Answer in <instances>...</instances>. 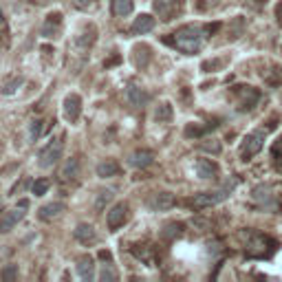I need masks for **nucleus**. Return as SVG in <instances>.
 Returning <instances> with one entry per match:
<instances>
[{
	"mask_svg": "<svg viewBox=\"0 0 282 282\" xmlns=\"http://www.w3.org/2000/svg\"><path fill=\"white\" fill-rule=\"evenodd\" d=\"M152 29H154V18L150 16V14H141V16L133 22V27H130V33L143 35V33H150Z\"/></svg>",
	"mask_w": 282,
	"mask_h": 282,
	"instance_id": "obj_15",
	"label": "nucleus"
},
{
	"mask_svg": "<svg viewBox=\"0 0 282 282\" xmlns=\"http://www.w3.org/2000/svg\"><path fill=\"white\" fill-rule=\"evenodd\" d=\"M73 5L77 9H86V7H91V5H95V0H73Z\"/></svg>",
	"mask_w": 282,
	"mask_h": 282,
	"instance_id": "obj_35",
	"label": "nucleus"
},
{
	"mask_svg": "<svg viewBox=\"0 0 282 282\" xmlns=\"http://www.w3.org/2000/svg\"><path fill=\"white\" fill-rule=\"evenodd\" d=\"M73 236H75V241H80L82 245H88V243H95L97 234H95V227H93V225L82 223V225H77V227H75Z\"/></svg>",
	"mask_w": 282,
	"mask_h": 282,
	"instance_id": "obj_17",
	"label": "nucleus"
},
{
	"mask_svg": "<svg viewBox=\"0 0 282 282\" xmlns=\"http://www.w3.org/2000/svg\"><path fill=\"white\" fill-rule=\"evenodd\" d=\"M234 185H236V179H232V181H227L223 188L214 190V192H203V194H196L194 199L190 201L192 207L196 209H203V207H212V205H218V203H223L227 196H230V192L234 190Z\"/></svg>",
	"mask_w": 282,
	"mask_h": 282,
	"instance_id": "obj_2",
	"label": "nucleus"
},
{
	"mask_svg": "<svg viewBox=\"0 0 282 282\" xmlns=\"http://www.w3.org/2000/svg\"><path fill=\"white\" fill-rule=\"evenodd\" d=\"M218 29V25H209V27H194V25H188V27H181L177 33H172V40H165L170 44H175L179 51L183 53H196L203 46V40L207 38L205 33H212Z\"/></svg>",
	"mask_w": 282,
	"mask_h": 282,
	"instance_id": "obj_1",
	"label": "nucleus"
},
{
	"mask_svg": "<svg viewBox=\"0 0 282 282\" xmlns=\"http://www.w3.org/2000/svg\"><path fill=\"white\" fill-rule=\"evenodd\" d=\"M99 280H117L115 269H110V267L104 265V269H101V273H99Z\"/></svg>",
	"mask_w": 282,
	"mask_h": 282,
	"instance_id": "obj_34",
	"label": "nucleus"
},
{
	"mask_svg": "<svg viewBox=\"0 0 282 282\" xmlns=\"http://www.w3.org/2000/svg\"><path fill=\"white\" fill-rule=\"evenodd\" d=\"M22 86V77H11L9 82H5V86H3V93L5 95H14L18 88Z\"/></svg>",
	"mask_w": 282,
	"mask_h": 282,
	"instance_id": "obj_31",
	"label": "nucleus"
},
{
	"mask_svg": "<svg viewBox=\"0 0 282 282\" xmlns=\"http://www.w3.org/2000/svg\"><path fill=\"white\" fill-rule=\"evenodd\" d=\"M154 163V152L152 150H135L133 154H130V165L133 167H148Z\"/></svg>",
	"mask_w": 282,
	"mask_h": 282,
	"instance_id": "obj_14",
	"label": "nucleus"
},
{
	"mask_svg": "<svg viewBox=\"0 0 282 282\" xmlns=\"http://www.w3.org/2000/svg\"><path fill=\"white\" fill-rule=\"evenodd\" d=\"M110 201H112V190H104V192H99L97 203H95V209H97V212H101V209H104Z\"/></svg>",
	"mask_w": 282,
	"mask_h": 282,
	"instance_id": "obj_30",
	"label": "nucleus"
},
{
	"mask_svg": "<svg viewBox=\"0 0 282 282\" xmlns=\"http://www.w3.org/2000/svg\"><path fill=\"white\" fill-rule=\"evenodd\" d=\"M175 203H177V199L170 192H154L148 199V207L152 209V212H165V209L175 207Z\"/></svg>",
	"mask_w": 282,
	"mask_h": 282,
	"instance_id": "obj_8",
	"label": "nucleus"
},
{
	"mask_svg": "<svg viewBox=\"0 0 282 282\" xmlns=\"http://www.w3.org/2000/svg\"><path fill=\"white\" fill-rule=\"evenodd\" d=\"M133 0H112V14L115 16H128V14H133Z\"/></svg>",
	"mask_w": 282,
	"mask_h": 282,
	"instance_id": "obj_25",
	"label": "nucleus"
},
{
	"mask_svg": "<svg viewBox=\"0 0 282 282\" xmlns=\"http://www.w3.org/2000/svg\"><path fill=\"white\" fill-rule=\"evenodd\" d=\"M181 232H183V225L181 223H170V225H165V230H163V238L172 241V238L181 236Z\"/></svg>",
	"mask_w": 282,
	"mask_h": 282,
	"instance_id": "obj_28",
	"label": "nucleus"
},
{
	"mask_svg": "<svg viewBox=\"0 0 282 282\" xmlns=\"http://www.w3.org/2000/svg\"><path fill=\"white\" fill-rule=\"evenodd\" d=\"M273 247H275L273 241H269V238L262 236V234H256L254 241L247 243V256H251V258H267L273 251Z\"/></svg>",
	"mask_w": 282,
	"mask_h": 282,
	"instance_id": "obj_5",
	"label": "nucleus"
},
{
	"mask_svg": "<svg viewBox=\"0 0 282 282\" xmlns=\"http://www.w3.org/2000/svg\"><path fill=\"white\" fill-rule=\"evenodd\" d=\"M99 258H101V260H110V251H99Z\"/></svg>",
	"mask_w": 282,
	"mask_h": 282,
	"instance_id": "obj_37",
	"label": "nucleus"
},
{
	"mask_svg": "<svg viewBox=\"0 0 282 282\" xmlns=\"http://www.w3.org/2000/svg\"><path fill=\"white\" fill-rule=\"evenodd\" d=\"M62 148H64V137H58V139H53L46 148H42L40 152V167H53L62 157Z\"/></svg>",
	"mask_w": 282,
	"mask_h": 282,
	"instance_id": "obj_4",
	"label": "nucleus"
},
{
	"mask_svg": "<svg viewBox=\"0 0 282 282\" xmlns=\"http://www.w3.org/2000/svg\"><path fill=\"white\" fill-rule=\"evenodd\" d=\"M16 275H18V265H9V267L3 271V280L11 282V280H16Z\"/></svg>",
	"mask_w": 282,
	"mask_h": 282,
	"instance_id": "obj_33",
	"label": "nucleus"
},
{
	"mask_svg": "<svg viewBox=\"0 0 282 282\" xmlns=\"http://www.w3.org/2000/svg\"><path fill=\"white\" fill-rule=\"evenodd\" d=\"M0 207H3V199H0Z\"/></svg>",
	"mask_w": 282,
	"mask_h": 282,
	"instance_id": "obj_39",
	"label": "nucleus"
},
{
	"mask_svg": "<svg viewBox=\"0 0 282 282\" xmlns=\"http://www.w3.org/2000/svg\"><path fill=\"white\" fill-rule=\"evenodd\" d=\"M80 112H82V99L80 95L71 93L64 97V117L69 119V122H77L80 119Z\"/></svg>",
	"mask_w": 282,
	"mask_h": 282,
	"instance_id": "obj_11",
	"label": "nucleus"
},
{
	"mask_svg": "<svg viewBox=\"0 0 282 282\" xmlns=\"http://www.w3.org/2000/svg\"><path fill=\"white\" fill-rule=\"evenodd\" d=\"M80 177V161L77 159H69L62 167V179L64 181H73V179Z\"/></svg>",
	"mask_w": 282,
	"mask_h": 282,
	"instance_id": "obj_24",
	"label": "nucleus"
},
{
	"mask_svg": "<svg viewBox=\"0 0 282 282\" xmlns=\"http://www.w3.org/2000/svg\"><path fill=\"white\" fill-rule=\"evenodd\" d=\"M18 205H20V207H29V201H27V199H22L20 203H18Z\"/></svg>",
	"mask_w": 282,
	"mask_h": 282,
	"instance_id": "obj_38",
	"label": "nucleus"
},
{
	"mask_svg": "<svg viewBox=\"0 0 282 282\" xmlns=\"http://www.w3.org/2000/svg\"><path fill=\"white\" fill-rule=\"evenodd\" d=\"M46 190H49V181H46V179H38V181H33V185H31V192L35 196L46 194Z\"/></svg>",
	"mask_w": 282,
	"mask_h": 282,
	"instance_id": "obj_32",
	"label": "nucleus"
},
{
	"mask_svg": "<svg viewBox=\"0 0 282 282\" xmlns=\"http://www.w3.org/2000/svg\"><path fill=\"white\" fill-rule=\"evenodd\" d=\"M119 175V163L112 159H106L101 161V163L97 165V177L101 179H108V177H117Z\"/></svg>",
	"mask_w": 282,
	"mask_h": 282,
	"instance_id": "obj_21",
	"label": "nucleus"
},
{
	"mask_svg": "<svg viewBox=\"0 0 282 282\" xmlns=\"http://www.w3.org/2000/svg\"><path fill=\"white\" fill-rule=\"evenodd\" d=\"M196 175L201 179H216L218 177V165L209 159H199L196 161Z\"/></svg>",
	"mask_w": 282,
	"mask_h": 282,
	"instance_id": "obj_16",
	"label": "nucleus"
},
{
	"mask_svg": "<svg viewBox=\"0 0 282 282\" xmlns=\"http://www.w3.org/2000/svg\"><path fill=\"white\" fill-rule=\"evenodd\" d=\"M42 133H44V122L42 119H35V122H31V128H29V135H31V141H38Z\"/></svg>",
	"mask_w": 282,
	"mask_h": 282,
	"instance_id": "obj_29",
	"label": "nucleus"
},
{
	"mask_svg": "<svg viewBox=\"0 0 282 282\" xmlns=\"http://www.w3.org/2000/svg\"><path fill=\"white\" fill-rule=\"evenodd\" d=\"M126 99H128V104L133 108H143L148 104V93L143 91L141 86H137V84H128V88H126Z\"/></svg>",
	"mask_w": 282,
	"mask_h": 282,
	"instance_id": "obj_12",
	"label": "nucleus"
},
{
	"mask_svg": "<svg viewBox=\"0 0 282 282\" xmlns=\"http://www.w3.org/2000/svg\"><path fill=\"white\" fill-rule=\"evenodd\" d=\"M254 201L262 209H267V212H275V209L282 207L280 203H278L275 188H273V185H269V183H262V185H258V188L254 190Z\"/></svg>",
	"mask_w": 282,
	"mask_h": 282,
	"instance_id": "obj_3",
	"label": "nucleus"
},
{
	"mask_svg": "<svg viewBox=\"0 0 282 282\" xmlns=\"http://www.w3.org/2000/svg\"><path fill=\"white\" fill-rule=\"evenodd\" d=\"M271 159H273L275 167H282V135L273 141V146H271Z\"/></svg>",
	"mask_w": 282,
	"mask_h": 282,
	"instance_id": "obj_27",
	"label": "nucleus"
},
{
	"mask_svg": "<svg viewBox=\"0 0 282 282\" xmlns=\"http://www.w3.org/2000/svg\"><path fill=\"white\" fill-rule=\"evenodd\" d=\"M67 209V205L64 203H49V205H44V207H40V218L42 220H53V218H58L60 214Z\"/></svg>",
	"mask_w": 282,
	"mask_h": 282,
	"instance_id": "obj_19",
	"label": "nucleus"
},
{
	"mask_svg": "<svg viewBox=\"0 0 282 282\" xmlns=\"http://www.w3.org/2000/svg\"><path fill=\"white\" fill-rule=\"evenodd\" d=\"M262 143H265V133H262V130L247 135V137H245V141H243V146H241L243 159H245V161H249L251 157H256V154L262 150Z\"/></svg>",
	"mask_w": 282,
	"mask_h": 282,
	"instance_id": "obj_6",
	"label": "nucleus"
},
{
	"mask_svg": "<svg viewBox=\"0 0 282 282\" xmlns=\"http://www.w3.org/2000/svg\"><path fill=\"white\" fill-rule=\"evenodd\" d=\"M60 27H62V14H49L46 16V22H44V27H42V35L44 38H58V33H60Z\"/></svg>",
	"mask_w": 282,
	"mask_h": 282,
	"instance_id": "obj_13",
	"label": "nucleus"
},
{
	"mask_svg": "<svg viewBox=\"0 0 282 282\" xmlns=\"http://www.w3.org/2000/svg\"><path fill=\"white\" fill-rule=\"evenodd\" d=\"M25 209H27V207H20V205H18L16 209H11V212H7V214L0 216V234H7V232L14 230V227L20 223L22 218H25Z\"/></svg>",
	"mask_w": 282,
	"mask_h": 282,
	"instance_id": "obj_10",
	"label": "nucleus"
},
{
	"mask_svg": "<svg viewBox=\"0 0 282 282\" xmlns=\"http://www.w3.org/2000/svg\"><path fill=\"white\" fill-rule=\"evenodd\" d=\"M133 62L137 69H146L148 62H150V46L146 44H139L133 49Z\"/></svg>",
	"mask_w": 282,
	"mask_h": 282,
	"instance_id": "obj_18",
	"label": "nucleus"
},
{
	"mask_svg": "<svg viewBox=\"0 0 282 282\" xmlns=\"http://www.w3.org/2000/svg\"><path fill=\"white\" fill-rule=\"evenodd\" d=\"M201 148H203V150H209V152H218V150H220L218 143H203Z\"/></svg>",
	"mask_w": 282,
	"mask_h": 282,
	"instance_id": "obj_36",
	"label": "nucleus"
},
{
	"mask_svg": "<svg viewBox=\"0 0 282 282\" xmlns=\"http://www.w3.org/2000/svg\"><path fill=\"white\" fill-rule=\"evenodd\" d=\"M154 9H157V14L163 18V20H170L175 9H177V0H157V3H154Z\"/></svg>",
	"mask_w": 282,
	"mask_h": 282,
	"instance_id": "obj_22",
	"label": "nucleus"
},
{
	"mask_svg": "<svg viewBox=\"0 0 282 282\" xmlns=\"http://www.w3.org/2000/svg\"><path fill=\"white\" fill-rule=\"evenodd\" d=\"M234 95H236V99H238V108L245 112L251 110V108L258 104V99H260V93L251 86H236L234 88Z\"/></svg>",
	"mask_w": 282,
	"mask_h": 282,
	"instance_id": "obj_7",
	"label": "nucleus"
},
{
	"mask_svg": "<svg viewBox=\"0 0 282 282\" xmlns=\"http://www.w3.org/2000/svg\"><path fill=\"white\" fill-rule=\"evenodd\" d=\"M93 271H95V262L91 256H84L80 258V262H77V273H80L82 280H91L93 278Z\"/></svg>",
	"mask_w": 282,
	"mask_h": 282,
	"instance_id": "obj_20",
	"label": "nucleus"
},
{
	"mask_svg": "<svg viewBox=\"0 0 282 282\" xmlns=\"http://www.w3.org/2000/svg\"><path fill=\"white\" fill-rule=\"evenodd\" d=\"M95 38H97V29H95L93 25L91 27H86L84 31L77 35L75 38V42H77V46H82V49H86V46H91L93 42H95Z\"/></svg>",
	"mask_w": 282,
	"mask_h": 282,
	"instance_id": "obj_23",
	"label": "nucleus"
},
{
	"mask_svg": "<svg viewBox=\"0 0 282 282\" xmlns=\"http://www.w3.org/2000/svg\"><path fill=\"white\" fill-rule=\"evenodd\" d=\"M126 220H128V205H126V203H117V205H112V209L106 216V223H108V230L110 232H117Z\"/></svg>",
	"mask_w": 282,
	"mask_h": 282,
	"instance_id": "obj_9",
	"label": "nucleus"
},
{
	"mask_svg": "<svg viewBox=\"0 0 282 282\" xmlns=\"http://www.w3.org/2000/svg\"><path fill=\"white\" fill-rule=\"evenodd\" d=\"M154 119H157V122H161V124L170 122V119H172V106L167 104V101L159 104V106H157V110H154Z\"/></svg>",
	"mask_w": 282,
	"mask_h": 282,
	"instance_id": "obj_26",
	"label": "nucleus"
}]
</instances>
